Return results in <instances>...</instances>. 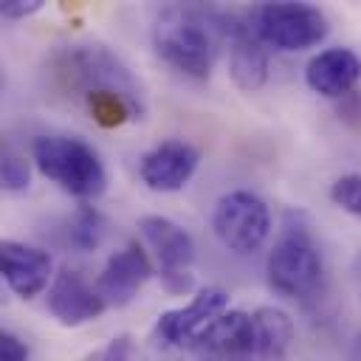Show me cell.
I'll use <instances>...</instances> for the list:
<instances>
[{
	"mask_svg": "<svg viewBox=\"0 0 361 361\" xmlns=\"http://www.w3.org/2000/svg\"><path fill=\"white\" fill-rule=\"evenodd\" d=\"M251 316H254V344L248 361H288L293 344L290 316L274 305H262Z\"/></svg>",
	"mask_w": 361,
	"mask_h": 361,
	"instance_id": "2e32d148",
	"label": "cell"
},
{
	"mask_svg": "<svg viewBox=\"0 0 361 361\" xmlns=\"http://www.w3.org/2000/svg\"><path fill=\"white\" fill-rule=\"evenodd\" d=\"M104 234H107V220L90 203H82L68 220V243L76 251H96L102 245Z\"/></svg>",
	"mask_w": 361,
	"mask_h": 361,
	"instance_id": "e0dca14e",
	"label": "cell"
},
{
	"mask_svg": "<svg viewBox=\"0 0 361 361\" xmlns=\"http://www.w3.org/2000/svg\"><path fill=\"white\" fill-rule=\"evenodd\" d=\"M254 344V316L243 310H226L209 327H203L186 347L197 361H248Z\"/></svg>",
	"mask_w": 361,
	"mask_h": 361,
	"instance_id": "ba28073f",
	"label": "cell"
},
{
	"mask_svg": "<svg viewBox=\"0 0 361 361\" xmlns=\"http://www.w3.org/2000/svg\"><path fill=\"white\" fill-rule=\"evenodd\" d=\"M34 166L59 189L79 200H96L107 186L99 152L73 135H39L31 144Z\"/></svg>",
	"mask_w": 361,
	"mask_h": 361,
	"instance_id": "277c9868",
	"label": "cell"
},
{
	"mask_svg": "<svg viewBox=\"0 0 361 361\" xmlns=\"http://www.w3.org/2000/svg\"><path fill=\"white\" fill-rule=\"evenodd\" d=\"M51 76L62 93L76 96L82 104L93 96H124L144 104L141 85L130 68L99 42L68 45L56 51L51 56Z\"/></svg>",
	"mask_w": 361,
	"mask_h": 361,
	"instance_id": "7a4b0ae2",
	"label": "cell"
},
{
	"mask_svg": "<svg viewBox=\"0 0 361 361\" xmlns=\"http://www.w3.org/2000/svg\"><path fill=\"white\" fill-rule=\"evenodd\" d=\"M138 234L149 245L161 274H183L195 262L192 234L164 214H144L138 220Z\"/></svg>",
	"mask_w": 361,
	"mask_h": 361,
	"instance_id": "5bb4252c",
	"label": "cell"
},
{
	"mask_svg": "<svg viewBox=\"0 0 361 361\" xmlns=\"http://www.w3.org/2000/svg\"><path fill=\"white\" fill-rule=\"evenodd\" d=\"M152 276V262L138 243H127L113 251L96 279V288L107 307H127Z\"/></svg>",
	"mask_w": 361,
	"mask_h": 361,
	"instance_id": "8fae6325",
	"label": "cell"
},
{
	"mask_svg": "<svg viewBox=\"0 0 361 361\" xmlns=\"http://www.w3.org/2000/svg\"><path fill=\"white\" fill-rule=\"evenodd\" d=\"M0 361H28V347L20 336L3 330L0 333Z\"/></svg>",
	"mask_w": 361,
	"mask_h": 361,
	"instance_id": "44dd1931",
	"label": "cell"
},
{
	"mask_svg": "<svg viewBox=\"0 0 361 361\" xmlns=\"http://www.w3.org/2000/svg\"><path fill=\"white\" fill-rule=\"evenodd\" d=\"M212 231L228 251L251 254L271 234L268 203L248 189H231L220 195L212 209Z\"/></svg>",
	"mask_w": 361,
	"mask_h": 361,
	"instance_id": "8992f818",
	"label": "cell"
},
{
	"mask_svg": "<svg viewBox=\"0 0 361 361\" xmlns=\"http://www.w3.org/2000/svg\"><path fill=\"white\" fill-rule=\"evenodd\" d=\"M161 285H164L166 293L180 296V293H189L195 288V276H192V271H183V274H161Z\"/></svg>",
	"mask_w": 361,
	"mask_h": 361,
	"instance_id": "603a6c76",
	"label": "cell"
},
{
	"mask_svg": "<svg viewBox=\"0 0 361 361\" xmlns=\"http://www.w3.org/2000/svg\"><path fill=\"white\" fill-rule=\"evenodd\" d=\"M42 8V0H3L0 3V14L6 20H23V17H31Z\"/></svg>",
	"mask_w": 361,
	"mask_h": 361,
	"instance_id": "7402d4cb",
	"label": "cell"
},
{
	"mask_svg": "<svg viewBox=\"0 0 361 361\" xmlns=\"http://www.w3.org/2000/svg\"><path fill=\"white\" fill-rule=\"evenodd\" d=\"M200 164V152L195 144L180 138H166L147 149L138 161L141 183L152 192H178L189 183Z\"/></svg>",
	"mask_w": 361,
	"mask_h": 361,
	"instance_id": "30bf717a",
	"label": "cell"
},
{
	"mask_svg": "<svg viewBox=\"0 0 361 361\" xmlns=\"http://www.w3.org/2000/svg\"><path fill=\"white\" fill-rule=\"evenodd\" d=\"M228 310V293L223 288L206 285L200 288L189 305L175 307V310H164L155 322V338L164 347H189L195 341V336L209 327L217 316H223Z\"/></svg>",
	"mask_w": 361,
	"mask_h": 361,
	"instance_id": "52a82bcc",
	"label": "cell"
},
{
	"mask_svg": "<svg viewBox=\"0 0 361 361\" xmlns=\"http://www.w3.org/2000/svg\"><path fill=\"white\" fill-rule=\"evenodd\" d=\"M228 17L203 6H166L158 11L152 25V45L158 56L175 71L206 79L217 59L220 42L226 39Z\"/></svg>",
	"mask_w": 361,
	"mask_h": 361,
	"instance_id": "6da1fadb",
	"label": "cell"
},
{
	"mask_svg": "<svg viewBox=\"0 0 361 361\" xmlns=\"http://www.w3.org/2000/svg\"><path fill=\"white\" fill-rule=\"evenodd\" d=\"M330 200L347 214L361 217V172H347L336 178L330 186Z\"/></svg>",
	"mask_w": 361,
	"mask_h": 361,
	"instance_id": "d6986e66",
	"label": "cell"
},
{
	"mask_svg": "<svg viewBox=\"0 0 361 361\" xmlns=\"http://www.w3.org/2000/svg\"><path fill=\"white\" fill-rule=\"evenodd\" d=\"M358 79L361 59L350 48H324L305 68L307 87L324 99H347Z\"/></svg>",
	"mask_w": 361,
	"mask_h": 361,
	"instance_id": "9a60e30c",
	"label": "cell"
},
{
	"mask_svg": "<svg viewBox=\"0 0 361 361\" xmlns=\"http://www.w3.org/2000/svg\"><path fill=\"white\" fill-rule=\"evenodd\" d=\"M268 285L296 302H307L322 290L324 259L319 243L310 231V223L302 212H288L279 228V237L265 259Z\"/></svg>",
	"mask_w": 361,
	"mask_h": 361,
	"instance_id": "3957f363",
	"label": "cell"
},
{
	"mask_svg": "<svg viewBox=\"0 0 361 361\" xmlns=\"http://www.w3.org/2000/svg\"><path fill=\"white\" fill-rule=\"evenodd\" d=\"M248 25L262 45L276 51H305L327 37V17L307 3H262L251 11Z\"/></svg>",
	"mask_w": 361,
	"mask_h": 361,
	"instance_id": "5b68a950",
	"label": "cell"
},
{
	"mask_svg": "<svg viewBox=\"0 0 361 361\" xmlns=\"http://www.w3.org/2000/svg\"><path fill=\"white\" fill-rule=\"evenodd\" d=\"M85 361H138V350L130 336H116L104 347L87 353Z\"/></svg>",
	"mask_w": 361,
	"mask_h": 361,
	"instance_id": "ffe728a7",
	"label": "cell"
},
{
	"mask_svg": "<svg viewBox=\"0 0 361 361\" xmlns=\"http://www.w3.org/2000/svg\"><path fill=\"white\" fill-rule=\"evenodd\" d=\"M0 180L3 189L8 192H23L31 183V164L25 161V155L14 152L11 147L3 149V161H0Z\"/></svg>",
	"mask_w": 361,
	"mask_h": 361,
	"instance_id": "ac0fdd59",
	"label": "cell"
},
{
	"mask_svg": "<svg viewBox=\"0 0 361 361\" xmlns=\"http://www.w3.org/2000/svg\"><path fill=\"white\" fill-rule=\"evenodd\" d=\"M48 310L62 327H79L99 319L107 310L99 288L87 282L76 268L62 265L48 288Z\"/></svg>",
	"mask_w": 361,
	"mask_h": 361,
	"instance_id": "9c48e42d",
	"label": "cell"
},
{
	"mask_svg": "<svg viewBox=\"0 0 361 361\" xmlns=\"http://www.w3.org/2000/svg\"><path fill=\"white\" fill-rule=\"evenodd\" d=\"M226 39H228V73L234 85L245 93L259 90L268 82V51L262 39L254 34L248 20H237V17H228Z\"/></svg>",
	"mask_w": 361,
	"mask_h": 361,
	"instance_id": "4fadbf2b",
	"label": "cell"
},
{
	"mask_svg": "<svg viewBox=\"0 0 361 361\" xmlns=\"http://www.w3.org/2000/svg\"><path fill=\"white\" fill-rule=\"evenodd\" d=\"M0 262H3V279L20 299H34L54 282V262L48 251L20 243V240H3L0 243Z\"/></svg>",
	"mask_w": 361,
	"mask_h": 361,
	"instance_id": "7c38bea8",
	"label": "cell"
}]
</instances>
